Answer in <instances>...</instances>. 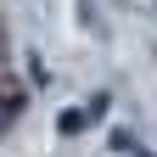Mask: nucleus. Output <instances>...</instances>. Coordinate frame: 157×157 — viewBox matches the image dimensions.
Returning a JSON list of instances; mask_svg holds the SVG:
<instances>
[{"mask_svg":"<svg viewBox=\"0 0 157 157\" xmlns=\"http://www.w3.org/2000/svg\"><path fill=\"white\" fill-rule=\"evenodd\" d=\"M56 129H62V135H78V129H84V112H73V107H67L62 118H56Z\"/></svg>","mask_w":157,"mask_h":157,"instance_id":"obj_1","label":"nucleus"}]
</instances>
